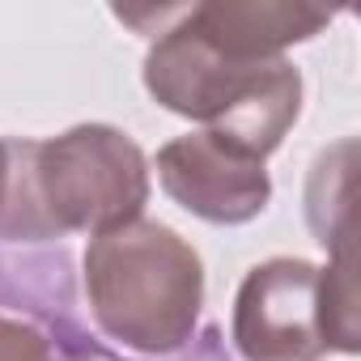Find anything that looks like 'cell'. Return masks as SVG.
Returning a JSON list of instances; mask_svg holds the SVG:
<instances>
[{
    "label": "cell",
    "mask_w": 361,
    "mask_h": 361,
    "mask_svg": "<svg viewBox=\"0 0 361 361\" xmlns=\"http://www.w3.org/2000/svg\"><path fill=\"white\" fill-rule=\"evenodd\" d=\"M331 9L306 0H204L192 5L196 30L234 60H276L285 47L331 26Z\"/></svg>",
    "instance_id": "7"
},
{
    "label": "cell",
    "mask_w": 361,
    "mask_h": 361,
    "mask_svg": "<svg viewBox=\"0 0 361 361\" xmlns=\"http://www.w3.org/2000/svg\"><path fill=\"white\" fill-rule=\"evenodd\" d=\"M170 361H230V353L221 344V331L217 327H204L200 336H192L178 353H170Z\"/></svg>",
    "instance_id": "10"
},
{
    "label": "cell",
    "mask_w": 361,
    "mask_h": 361,
    "mask_svg": "<svg viewBox=\"0 0 361 361\" xmlns=\"http://www.w3.org/2000/svg\"><path fill=\"white\" fill-rule=\"evenodd\" d=\"M0 361H123L81 323L64 247L0 243Z\"/></svg>",
    "instance_id": "4"
},
{
    "label": "cell",
    "mask_w": 361,
    "mask_h": 361,
    "mask_svg": "<svg viewBox=\"0 0 361 361\" xmlns=\"http://www.w3.org/2000/svg\"><path fill=\"white\" fill-rule=\"evenodd\" d=\"M85 298L106 340L149 357H170L196 336L204 264L178 230L136 217L90 243Z\"/></svg>",
    "instance_id": "3"
},
{
    "label": "cell",
    "mask_w": 361,
    "mask_h": 361,
    "mask_svg": "<svg viewBox=\"0 0 361 361\" xmlns=\"http://www.w3.org/2000/svg\"><path fill=\"white\" fill-rule=\"evenodd\" d=\"M357 255H336L319 268V323L327 353H361V310H357Z\"/></svg>",
    "instance_id": "9"
},
{
    "label": "cell",
    "mask_w": 361,
    "mask_h": 361,
    "mask_svg": "<svg viewBox=\"0 0 361 361\" xmlns=\"http://www.w3.org/2000/svg\"><path fill=\"white\" fill-rule=\"evenodd\" d=\"M149 161L111 123H77L51 140H9L0 243L51 247L64 234H111L140 217Z\"/></svg>",
    "instance_id": "1"
},
{
    "label": "cell",
    "mask_w": 361,
    "mask_h": 361,
    "mask_svg": "<svg viewBox=\"0 0 361 361\" xmlns=\"http://www.w3.org/2000/svg\"><path fill=\"white\" fill-rule=\"evenodd\" d=\"M166 196L213 226H247L272 200V178L259 157L217 132H188L157 149Z\"/></svg>",
    "instance_id": "6"
},
{
    "label": "cell",
    "mask_w": 361,
    "mask_h": 361,
    "mask_svg": "<svg viewBox=\"0 0 361 361\" xmlns=\"http://www.w3.org/2000/svg\"><path fill=\"white\" fill-rule=\"evenodd\" d=\"M9 200V140H0V213Z\"/></svg>",
    "instance_id": "11"
},
{
    "label": "cell",
    "mask_w": 361,
    "mask_h": 361,
    "mask_svg": "<svg viewBox=\"0 0 361 361\" xmlns=\"http://www.w3.org/2000/svg\"><path fill=\"white\" fill-rule=\"evenodd\" d=\"M230 336L243 361H323L319 264L298 255L255 264L238 285Z\"/></svg>",
    "instance_id": "5"
},
{
    "label": "cell",
    "mask_w": 361,
    "mask_h": 361,
    "mask_svg": "<svg viewBox=\"0 0 361 361\" xmlns=\"http://www.w3.org/2000/svg\"><path fill=\"white\" fill-rule=\"evenodd\" d=\"M353 166H357V140L344 136L314 157L306 178V221L314 243L331 259L353 255Z\"/></svg>",
    "instance_id": "8"
},
{
    "label": "cell",
    "mask_w": 361,
    "mask_h": 361,
    "mask_svg": "<svg viewBox=\"0 0 361 361\" xmlns=\"http://www.w3.org/2000/svg\"><path fill=\"white\" fill-rule=\"evenodd\" d=\"M145 90L157 106L209 123L251 157L281 149L285 132L302 115V73L276 60H234L217 51L192 22V5H178L170 26L157 30L145 56Z\"/></svg>",
    "instance_id": "2"
}]
</instances>
